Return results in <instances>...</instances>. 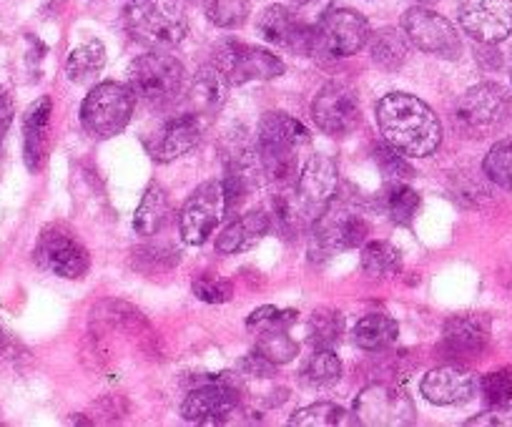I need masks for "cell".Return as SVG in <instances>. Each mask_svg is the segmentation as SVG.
Here are the masks:
<instances>
[{"mask_svg": "<svg viewBox=\"0 0 512 427\" xmlns=\"http://www.w3.org/2000/svg\"><path fill=\"white\" fill-rule=\"evenodd\" d=\"M377 126L387 146L410 159H427L442 144V124L435 111L410 93H387L377 103Z\"/></svg>", "mask_w": 512, "mask_h": 427, "instance_id": "6da1fadb", "label": "cell"}, {"mask_svg": "<svg viewBox=\"0 0 512 427\" xmlns=\"http://www.w3.org/2000/svg\"><path fill=\"white\" fill-rule=\"evenodd\" d=\"M339 166L332 156L317 154L307 161L294 189L282 191L274 199V222L284 237H297L314 219L327 209L329 201L337 194Z\"/></svg>", "mask_w": 512, "mask_h": 427, "instance_id": "7a4b0ae2", "label": "cell"}, {"mask_svg": "<svg viewBox=\"0 0 512 427\" xmlns=\"http://www.w3.org/2000/svg\"><path fill=\"white\" fill-rule=\"evenodd\" d=\"M309 144V131L289 114H267L256 131V159L264 174L277 184H294L299 174V151Z\"/></svg>", "mask_w": 512, "mask_h": 427, "instance_id": "3957f363", "label": "cell"}, {"mask_svg": "<svg viewBox=\"0 0 512 427\" xmlns=\"http://www.w3.org/2000/svg\"><path fill=\"white\" fill-rule=\"evenodd\" d=\"M128 88L146 106L164 109L186 93V68L169 53H146L128 66Z\"/></svg>", "mask_w": 512, "mask_h": 427, "instance_id": "277c9868", "label": "cell"}, {"mask_svg": "<svg viewBox=\"0 0 512 427\" xmlns=\"http://www.w3.org/2000/svg\"><path fill=\"white\" fill-rule=\"evenodd\" d=\"M128 33L144 46L174 48L189 31L181 0H136L126 11Z\"/></svg>", "mask_w": 512, "mask_h": 427, "instance_id": "5b68a950", "label": "cell"}, {"mask_svg": "<svg viewBox=\"0 0 512 427\" xmlns=\"http://www.w3.org/2000/svg\"><path fill=\"white\" fill-rule=\"evenodd\" d=\"M134 91L123 83L103 81L91 88L81 106V124L93 139H111L121 134L134 116Z\"/></svg>", "mask_w": 512, "mask_h": 427, "instance_id": "8992f818", "label": "cell"}, {"mask_svg": "<svg viewBox=\"0 0 512 427\" xmlns=\"http://www.w3.org/2000/svg\"><path fill=\"white\" fill-rule=\"evenodd\" d=\"M369 224L362 214L349 209L342 201H329L327 209L314 219L309 254L312 259H329L339 252L359 247L367 242Z\"/></svg>", "mask_w": 512, "mask_h": 427, "instance_id": "52a82bcc", "label": "cell"}, {"mask_svg": "<svg viewBox=\"0 0 512 427\" xmlns=\"http://www.w3.org/2000/svg\"><path fill=\"white\" fill-rule=\"evenodd\" d=\"M214 66L226 76L229 86H241L249 81H272L284 76V61L264 48L224 38L214 46Z\"/></svg>", "mask_w": 512, "mask_h": 427, "instance_id": "ba28073f", "label": "cell"}, {"mask_svg": "<svg viewBox=\"0 0 512 427\" xmlns=\"http://www.w3.org/2000/svg\"><path fill=\"white\" fill-rule=\"evenodd\" d=\"M239 407V382L234 375L221 372L201 380L181 402V417L196 425H221L231 420Z\"/></svg>", "mask_w": 512, "mask_h": 427, "instance_id": "9c48e42d", "label": "cell"}, {"mask_svg": "<svg viewBox=\"0 0 512 427\" xmlns=\"http://www.w3.org/2000/svg\"><path fill=\"white\" fill-rule=\"evenodd\" d=\"M510 114L505 88L497 83H480L462 93L455 109V124L467 136H487L490 131L500 129Z\"/></svg>", "mask_w": 512, "mask_h": 427, "instance_id": "30bf717a", "label": "cell"}, {"mask_svg": "<svg viewBox=\"0 0 512 427\" xmlns=\"http://www.w3.org/2000/svg\"><path fill=\"white\" fill-rule=\"evenodd\" d=\"M226 217V201L221 181H204L194 189V194L186 199L179 214V232L181 239L191 247H201L209 242L211 234Z\"/></svg>", "mask_w": 512, "mask_h": 427, "instance_id": "8fae6325", "label": "cell"}, {"mask_svg": "<svg viewBox=\"0 0 512 427\" xmlns=\"http://www.w3.org/2000/svg\"><path fill=\"white\" fill-rule=\"evenodd\" d=\"M354 415L359 425H379V427H397L412 425L417 420L415 402L410 400L405 390L384 382L364 387L354 400Z\"/></svg>", "mask_w": 512, "mask_h": 427, "instance_id": "7c38bea8", "label": "cell"}, {"mask_svg": "<svg viewBox=\"0 0 512 427\" xmlns=\"http://www.w3.org/2000/svg\"><path fill=\"white\" fill-rule=\"evenodd\" d=\"M36 262L41 269L63 279H81L91 267L88 249L71 229L61 227V224L43 229L36 244Z\"/></svg>", "mask_w": 512, "mask_h": 427, "instance_id": "4fadbf2b", "label": "cell"}, {"mask_svg": "<svg viewBox=\"0 0 512 427\" xmlns=\"http://www.w3.org/2000/svg\"><path fill=\"white\" fill-rule=\"evenodd\" d=\"M369 23L367 18L359 16L357 11L339 8V11H327L317 23V51L329 53L334 58H347L362 51L369 43Z\"/></svg>", "mask_w": 512, "mask_h": 427, "instance_id": "5bb4252c", "label": "cell"}, {"mask_svg": "<svg viewBox=\"0 0 512 427\" xmlns=\"http://www.w3.org/2000/svg\"><path fill=\"white\" fill-rule=\"evenodd\" d=\"M402 31L407 33L412 46L420 48L422 53L445 58V61L460 58L462 41L455 26L447 18L427 11V8H410L402 18Z\"/></svg>", "mask_w": 512, "mask_h": 427, "instance_id": "9a60e30c", "label": "cell"}, {"mask_svg": "<svg viewBox=\"0 0 512 427\" xmlns=\"http://www.w3.org/2000/svg\"><path fill=\"white\" fill-rule=\"evenodd\" d=\"M312 119L329 136H347L359 126V98L349 83L332 81L312 101Z\"/></svg>", "mask_w": 512, "mask_h": 427, "instance_id": "2e32d148", "label": "cell"}, {"mask_svg": "<svg viewBox=\"0 0 512 427\" xmlns=\"http://www.w3.org/2000/svg\"><path fill=\"white\" fill-rule=\"evenodd\" d=\"M457 18L467 36L492 46L512 33V0H460Z\"/></svg>", "mask_w": 512, "mask_h": 427, "instance_id": "e0dca14e", "label": "cell"}, {"mask_svg": "<svg viewBox=\"0 0 512 427\" xmlns=\"http://www.w3.org/2000/svg\"><path fill=\"white\" fill-rule=\"evenodd\" d=\"M264 41L274 43L287 51L309 53L317 51V23H307L299 13L289 11L287 6H269L256 23Z\"/></svg>", "mask_w": 512, "mask_h": 427, "instance_id": "ac0fdd59", "label": "cell"}, {"mask_svg": "<svg viewBox=\"0 0 512 427\" xmlns=\"http://www.w3.org/2000/svg\"><path fill=\"white\" fill-rule=\"evenodd\" d=\"M204 134V119L199 114H181L166 121L159 131H154L151 139H146L151 159L159 164H171L179 156L189 154Z\"/></svg>", "mask_w": 512, "mask_h": 427, "instance_id": "d6986e66", "label": "cell"}, {"mask_svg": "<svg viewBox=\"0 0 512 427\" xmlns=\"http://www.w3.org/2000/svg\"><path fill=\"white\" fill-rule=\"evenodd\" d=\"M477 380L470 370L460 365H442L437 370H430L422 377L420 392L432 405H460L475 395Z\"/></svg>", "mask_w": 512, "mask_h": 427, "instance_id": "ffe728a7", "label": "cell"}, {"mask_svg": "<svg viewBox=\"0 0 512 427\" xmlns=\"http://www.w3.org/2000/svg\"><path fill=\"white\" fill-rule=\"evenodd\" d=\"M490 340V322L480 314L452 317L442 330V347L452 357H480Z\"/></svg>", "mask_w": 512, "mask_h": 427, "instance_id": "44dd1931", "label": "cell"}, {"mask_svg": "<svg viewBox=\"0 0 512 427\" xmlns=\"http://www.w3.org/2000/svg\"><path fill=\"white\" fill-rule=\"evenodd\" d=\"M51 111V98L43 96L36 103H31V109L26 111V119H23V159H26V166L33 174L41 171L43 161H46Z\"/></svg>", "mask_w": 512, "mask_h": 427, "instance_id": "7402d4cb", "label": "cell"}, {"mask_svg": "<svg viewBox=\"0 0 512 427\" xmlns=\"http://www.w3.org/2000/svg\"><path fill=\"white\" fill-rule=\"evenodd\" d=\"M226 93H229V81H226L224 73L214 63L201 66L196 76L191 78L189 88H186V101L191 106V114H199L201 119L216 114L226 103Z\"/></svg>", "mask_w": 512, "mask_h": 427, "instance_id": "603a6c76", "label": "cell"}, {"mask_svg": "<svg viewBox=\"0 0 512 427\" xmlns=\"http://www.w3.org/2000/svg\"><path fill=\"white\" fill-rule=\"evenodd\" d=\"M272 229V217L267 211H246L244 217L234 219L224 232L216 237V252L239 254L256 247Z\"/></svg>", "mask_w": 512, "mask_h": 427, "instance_id": "cb8c5ba5", "label": "cell"}, {"mask_svg": "<svg viewBox=\"0 0 512 427\" xmlns=\"http://www.w3.org/2000/svg\"><path fill=\"white\" fill-rule=\"evenodd\" d=\"M400 337V327L390 314H367L354 325L352 340L364 352H382L392 347Z\"/></svg>", "mask_w": 512, "mask_h": 427, "instance_id": "d4e9b609", "label": "cell"}, {"mask_svg": "<svg viewBox=\"0 0 512 427\" xmlns=\"http://www.w3.org/2000/svg\"><path fill=\"white\" fill-rule=\"evenodd\" d=\"M166 219H169V199H166L164 186L149 184L134 214V232L139 237H154L164 229Z\"/></svg>", "mask_w": 512, "mask_h": 427, "instance_id": "484cf974", "label": "cell"}, {"mask_svg": "<svg viewBox=\"0 0 512 427\" xmlns=\"http://www.w3.org/2000/svg\"><path fill=\"white\" fill-rule=\"evenodd\" d=\"M359 262H362V274L372 282H384L402 272V254L390 242L364 244Z\"/></svg>", "mask_w": 512, "mask_h": 427, "instance_id": "4316f807", "label": "cell"}, {"mask_svg": "<svg viewBox=\"0 0 512 427\" xmlns=\"http://www.w3.org/2000/svg\"><path fill=\"white\" fill-rule=\"evenodd\" d=\"M372 61L382 66L384 71H397L405 66L407 56H410V38L405 31L397 28H382L372 36Z\"/></svg>", "mask_w": 512, "mask_h": 427, "instance_id": "83f0119b", "label": "cell"}, {"mask_svg": "<svg viewBox=\"0 0 512 427\" xmlns=\"http://www.w3.org/2000/svg\"><path fill=\"white\" fill-rule=\"evenodd\" d=\"M106 66V48L101 41H86L73 48L66 61V76L73 83H88Z\"/></svg>", "mask_w": 512, "mask_h": 427, "instance_id": "f1b7e54d", "label": "cell"}, {"mask_svg": "<svg viewBox=\"0 0 512 427\" xmlns=\"http://www.w3.org/2000/svg\"><path fill=\"white\" fill-rule=\"evenodd\" d=\"M294 427H337V425H359L357 415L347 412L334 402H317V405L302 407L289 417Z\"/></svg>", "mask_w": 512, "mask_h": 427, "instance_id": "f546056e", "label": "cell"}, {"mask_svg": "<svg viewBox=\"0 0 512 427\" xmlns=\"http://www.w3.org/2000/svg\"><path fill=\"white\" fill-rule=\"evenodd\" d=\"M382 206L390 214L392 222L407 227L415 219L417 209H420V194L412 186H407V181H392L384 189Z\"/></svg>", "mask_w": 512, "mask_h": 427, "instance_id": "4dcf8cb0", "label": "cell"}, {"mask_svg": "<svg viewBox=\"0 0 512 427\" xmlns=\"http://www.w3.org/2000/svg\"><path fill=\"white\" fill-rule=\"evenodd\" d=\"M344 332V314L339 309H317L309 319V345L314 350H332Z\"/></svg>", "mask_w": 512, "mask_h": 427, "instance_id": "1f68e13d", "label": "cell"}, {"mask_svg": "<svg viewBox=\"0 0 512 427\" xmlns=\"http://www.w3.org/2000/svg\"><path fill=\"white\" fill-rule=\"evenodd\" d=\"M254 352H259L262 357H267L274 365H287L294 357L299 355V345L287 335V330H267L256 332V345Z\"/></svg>", "mask_w": 512, "mask_h": 427, "instance_id": "d6a6232c", "label": "cell"}, {"mask_svg": "<svg viewBox=\"0 0 512 427\" xmlns=\"http://www.w3.org/2000/svg\"><path fill=\"white\" fill-rule=\"evenodd\" d=\"M342 377V362L332 350H314L302 370V380L312 387H332Z\"/></svg>", "mask_w": 512, "mask_h": 427, "instance_id": "836d02e7", "label": "cell"}, {"mask_svg": "<svg viewBox=\"0 0 512 427\" xmlns=\"http://www.w3.org/2000/svg\"><path fill=\"white\" fill-rule=\"evenodd\" d=\"M482 171L492 184L500 189L512 191V139H502L487 151L485 161H482Z\"/></svg>", "mask_w": 512, "mask_h": 427, "instance_id": "e575fe53", "label": "cell"}, {"mask_svg": "<svg viewBox=\"0 0 512 427\" xmlns=\"http://www.w3.org/2000/svg\"><path fill=\"white\" fill-rule=\"evenodd\" d=\"M299 319L297 309H279L274 304H264V307L254 309L246 319V327L256 332H267V330H287Z\"/></svg>", "mask_w": 512, "mask_h": 427, "instance_id": "d590c367", "label": "cell"}, {"mask_svg": "<svg viewBox=\"0 0 512 427\" xmlns=\"http://www.w3.org/2000/svg\"><path fill=\"white\" fill-rule=\"evenodd\" d=\"M209 21L219 28H236L249 16V0H204Z\"/></svg>", "mask_w": 512, "mask_h": 427, "instance_id": "8d00e7d4", "label": "cell"}, {"mask_svg": "<svg viewBox=\"0 0 512 427\" xmlns=\"http://www.w3.org/2000/svg\"><path fill=\"white\" fill-rule=\"evenodd\" d=\"M374 161H377L379 171H382L387 184H392V181H410L415 176V171L407 164L405 156L392 149V146H377L374 149Z\"/></svg>", "mask_w": 512, "mask_h": 427, "instance_id": "74e56055", "label": "cell"}, {"mask_svg": "<svg viewBox=\"0 0 512 427\" xmlns=\"http://www.w3.org/2000/svg\"><path fill=\"white\" fill-rule=\"evenodd\" d=\"M480 390L487 405H507L512 400V367L495 370L482 377Z\"/></svg>", "mask_w": 512, "mask_h": 427, "instance_id": "f35d334b", "label": "cell"}, {"mask_svg": "<svg viewBox=\"0 0 512 427\" xmlns=\"http://www.w3.org/2000/svg\"><path fill=\"white\" fill-rule=\"evenodd\" d=\"M191 289H194L196 299L209 304L229 302L231 294H234V287H231L229 279L214 277V274H201V277H196L194 284H191Z\"/></svg>", "mask_w": 512, "mask_h": 427, "instance_id": "ab89813d", "label": "cell"}, {"mask_svg": "<svg viewBox=\"0 0 512 427\" xmlns=\"http://www.w3.org/2000/svg\"><path fill=\"white\" fill-rule=\"evenodd\" d=\"M467 427H512V407L492 405V410L467 420Z\"/></svg>", "mask_w": 512, "mask_h": 427, "instance_id": "60d3db41", "label": "cell"}, {"mask_svg": "<svg viewBox=\"0 0 512 427\" xmlns=\"http://www.w3.org/2000/svg\"><path fill=\"white\" fill-rule=\"evenodd\" d=\"M241 372L249 377H262V380H267V377H274V372H277V365L274 362H269L267 357H262L259 352H251V355H246L244 360L239 362Z\"/></svg>", "mask_w": 512, "mask_h": 427, "instance_id": "b9f144b4", "label": "cell"}, {"mask_svg": "<svg viewBox=\"0 0 512 427\" xmlns=\"http://www.w3.org/2000/svg\"><path fill=\"white\" fill-rule=\"evenodd\" d=\"M11 124H13V98L6 88L0 86V141L6 139Z\"/></svg>", "mask_w": 512, "mask_h": 427, "instance_id": "7bdbcfd3", "label": "cell"}, {"mask_svg": "<svg viewBox=\"0 0 512 427\" xmlns=\"http://www.w3.org/2000/svg\"><path fill=\"white\" fill-rule=\"evenodd\" d=\"M3 350H6V332L0 327V355H3Z\"/></svg>", "mask_w": 512, "mask_h": 427, "instance_id": "ee69618b", "label": "cell"}, {"mask_svg": "<svg viewBox=\"0 0 512 427\" xmlns=\"http://www.w3.org/2000/svg\"><path fill=\"white\" fill-rule=\"evenodd\" d=\"M417 3H422V6H430V3H437V0H417Z\"/></svg>", "mask_w": 512, "mask_h": 427, "instance_id": "f6af8a7d", "label": "cell"}]
</instances>
